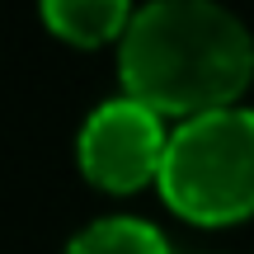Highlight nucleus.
Here are the masks:
<instances>
[{"label":"nucleus","mask_w":254,"mask_h":254,"mask_svg":"<svg viewBox=\"0 0 254 254\" xmlns=\"http://www.w3.org/2000/svg\"><path fill=\"white\" fill-rule=\"evenodd\" d=\"M155 184L179 217L202 226L254 217V109L231 104L179 123Z\"/></svg>","instance_id":"2"},{"label":"nucleus","mask_w":254,"mask_h":254,"mask_svg":"<svg viewBox=\"0 0 254 254\" xmlns=\"http://www.w3.org/2000/svg\"><path fill=\"white\" fill-rule=\"evenodd\" d=\"M66 254H170V240L141 217H99L71 236Z\"/></svg>","instance_id":"5"},{"label":"nucleus","mask_w":254,"mask_h":254,"mask_svg":"<svg viewBox=\"0 0 254 254\" xmlns=\"http://www.w3.org/2000/svg\"><path fill=\"white\" fill-rule=\"evenodd\" d=\"M165 146H170V132H165L160 113L132 94H118V99H104L80 123L75 160L90 184L109 193H132L141 184L160 179Z\"/></svg>","instance_id":"3"},{"label":"nucleus","mask_w":254,"mask_h":254,"mask_svg":"<svg viewBox=\"0 0 254 254\" xmlns=\"http://www.w3.org/2000/svg\"><path fill=\"white\" fill-rule=\"evenodd\" d=\"M123 94L184 123L231 109L254 75V38L212 0H151L118 43Z\"/></svg>","instance_id":"1"},{"label":"nucleus","mask_w":254,"mask_h":254,"mask_svg":"<svg viewBox=\"0 0 254 254\" xmlns=\"http://www.w3.org/2000/svg\"><path fill=\"white\" fill-rule=\"evenodd\" d=\"M136 9H127L123 0H43V19L62 43L75 47H104L123 43L127 24Z\"/></svg>","instance_id":"4"}]
</instances>
